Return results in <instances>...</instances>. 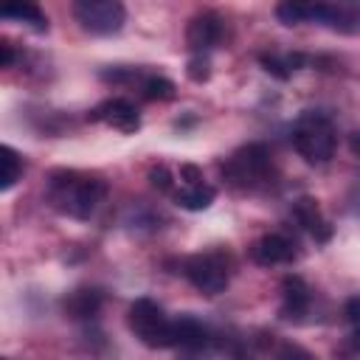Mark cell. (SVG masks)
Wrapping results in <instances>:
<instances>
[{"instance_id":"1","label":"cell","mask_w":360,"mask_h":360,"mask_svg":"<svg viewBox=\"0 0 360 360\" xmlns=\"http://www.w3.org/2000/svg\"><path fill=\"white\" fill-rule=\"evenodd\" d=\"M107 186L98 177L76 174V172H56L48 183V200L62 214H70L76 219H90V214L104 200Z\"/></svg>"},{"instance_id":"2","label":"cell","mask_w":360,"mask_h":360,"mask_svg":"<svg viewBox=\"0 0 360 360\" xmlns=\"http://www.w3.org/2000/svg\"><path fill=\"white\" fill-rule=\"evenodd\" d=\"M335 127L323 112H304L292 124V146L307 163H326L335 155Z\"/></svg>"},{"instance_id":"3","label":"cell","mask_w":360,"mask_h":360,"mask_svg":"<svg viewBox=\"0 0 360 360\" xmlns=\"http://www.w3.org/2000/svg\"><path fill=\"white\" fill-rule=\"evenodd\" d=\"M129 329L135 332V338L152 349H172L174 338H172V318L163 312L160 304H155L152 298H138L129 307Z\"/></svg>"},{"instance_id":"4","label":"cell","mask_w":360,"mask_h":360,"mask_svg":"<svg viewBox=\"0 0 360 360\" xmlns=\"http://www.w3.org/2000/svg\"><path fill=\"white\" fill-rule=\"evenodd\" d=\"M267 169H270L267 149L262 143H248L225 160L222 174L228 183H233L239 188H253L256 183H262L267 177Z\"/></svg>"},{"instance_id":"5","label":"cell","mask_w":360,"mask_h":360,"mask_svg":"<svg viewBox=\"0 0 360 360\" xmlns=\"http://www.w3.org/2000/svg\"><path fill=\"white\" fill-rule=\"evenodd\" d=\"M73 14L82 22V28L96 37L118 34L127 22V8L118 0H79L73 6Z\"/></svg>"},{"instance_id":"6","label":"cell","mask_w":360,"mask_h":360,"mask_svg":"<svg viewBox=\"0 0 360 360\" xmlns=\"http://www.w3.org/2000/svg\"><path fill=\"white\" fill-rule=\"evenodd\" d=\"M186 278L205 295H217L228 287V264L219 253H200L183 264Z\"/></svg>"},{"instance_id":"7","label":"cell","mask_w":360,"mask_h":360,"mask_svg":"<svg viewBox=\"0 0 360 360\" xmlns=\"http://www.w3.org/2000/svg\"><path fill=\"white\" fill-rule=\"evenodd\" d=\"M93 121H104L107 127L118 129V132H135L141 127V115H138V107L127 98H110L104 104H98L93 112H90Z\"/></svg>"},{"instance_id":"8","label":"cell","mask_w":360,"mask_h":360,"mask_svg":"<svg viewBox=\"0 0 360 360\" xmlns=\"http://www.w3.org/2000/svg\"><path fill=\"white\" fill-rule=\"evenodd\" d=\"M253 262L273 267V264H287L295 259V245L292 239H287L284 233H264L256 245H253Z\"/></svg>"},{"instance_id":"9","label":"cell","mask_w":360,"mask_h":360,"mask_svg":"<svg viewBox=\"0 0 360 360\" xmlns=\"http://www.w3.org/2000/svg\"><path fill=\"white\" fill-rule=\"evenodd\" d=\"M219 37H222V25L214 14H197L186 31V42L194 53H205L208 48H214L219 42Z\"/></svg>"},{"instance_id":"10","label":"cell","mask_w":360,"mask_h":360,"mask_svg":"<svg viewBox=\"0 0 360 360\" xmlns=\"http://www.w3.org/2000/svg\"><path fill=\"white\" fill-rule=\"evenodd\" d=\"M292 217H295L298 225H301L307 233H312L318 242H326V239H329V225H326V219H323V214H321V208H318V200H312V197H298V200L292 202Z\"/></svg>"},{"instance_id":"11","label":"cell","mask_w":360,"mask_h":360,"mask_svg":"<svg viewBox=\"0 0 360 360\" xmlns=\"http://www.w3.org/2000/svg\"><path fill=\"white\" fill-rule=\"evenodd\" d=\"M172 338H174V346H180V349H200L208 340V329L197 318L183 315V318H174Z\"/></svg>"},{"instance_id":"12","label":"cell","mask_w":360,"mask_h":360,"mask_svg":"<svg viewBox=\"0 0 360 360\" xmlns=\"http://www.w3.org/2000/svg\"><path fill=\"white\" fill-rule=\"evenodd\" d=\"M172 197H174V202H177L180 208H186V211H202V208H208V205L214 202L217 191H214L208 183H191V186L174 188Z\"/></svg>"},{"instance_id":"13","label":"cell","mask_w":360,"mask_h":360,"mask_svg":"<svg viewBox=\"0 0 360 360\" xmlns=\"http://www.w3.org/2000/svg\"><path fill=\"white\" fill-rule=\"evenodd\" d=\"M0 17H6V20H17V22H25V25H31L34 31H48V17L42 14V8L39 6H34V3H22V6H6L3 11H0Z\"/></svg>"},{"instance_id":"14","label":"cell","mask_w":360,"mask_h":360,"mask_svg":"<svg viewBox=\"0 0 360 360\" xmlns=\"http://www.w3.org/2000/svg\"><path fill=\"white\" fill-rule=\"evenodd\" d=\"M309 304V287L298 278V276H287L284 278V312L290 315H301Z\"/></svg>"},{"instance_id":"15","label":"cell","mask_w":360,"mask_h":360,"mask_svg":"<svg viewBox=\"0 0 360 360\" xmlns=\"http://www.w3.org/2000/svg\"><path fill=\"white\" fill-rule=\"evenodd\" d=\"M101 307V295L96 290H79L65 301V309L70 312V318H87L96 315Z\"/></svg>"},{"instance_id":"16","label":"cell","mask_w":360,"mask_h":360,"mask_svg":"<svg viewBox=\"0 0 360 360\" xmlns=\"http://www.w3.org/2000/svg\"><path fill=\"white\" fill-rule=\"evenodd\" d=\"M0 163H3L0 188H3V191H8V188L20 180V174H22V160H20V155H17L11 146H0Z\"/></svg>"},{"instance_id":"17","label":"cell","mask_w":360,"mask_h":360,"mask_svg":"<svg viewBox=\"0 0 360 360\" xmlns=\"http://www.w3.org/2000/svg\"><path fill=\"white\" fill-rule=\"evenodd\" d=\"M143 96L149 101H169L174 98V82L166 76H149L143 79Z\"/></svg>"},{"instance_id":"18","label":"cell","mask_w":360,"mask_h":360,"mask_svg":"<svg viewBox=\"0 0 360 360\" xmlns=\"http://www.w3.org/2000/svg\"><path fill=\"white\" fill-rule=\"evenodd\" d=\"M276 17H278L284 25L307 22V3H281V6L276 8Z\"/></svg>"},{"instance_id":"19","label":"cell","mask_w":360,"mask_h":360,"mask_svg":"<svg viewBox=\"0 0 360 360\" xmlns=\"http://www.w3.org/2000/svg\"><path fill=\"white\" fill-rule=\"evenodd\" d=\"M208 76H211L208 59H205V53H197V56L188 62V79H191V82H205Z\"/></svg>"},{"instance_id":"20","label":"cell","mask_w":360,"mask_h":360,"mask_svg":"<svg viewBox=\"0 0 360 360\" xmlns=\"http://www.w3.org/2000/svg\"><path fill=\"white\" fill-rule=\"evenodd\" d=\"M262 65H264V70H267V73H273L276 79H290V68H287V62H284V59L262 53Z\"/></svg>"},{"instance_id":"21","label":"cell","mask_w":360,"mask_h":360,"mask_svg":"<svg viewBox=\"0 0 360 360\" xmlns=\"http://www.w3.org/2000/svg\"><path fill=\"white\" fill-rule=\"evenodd\" d=\"M149 180H152V186L160 188V191H174V183H172V174H169L166 166H155V169L149 172Z\"/></svg>"},{"instance_id":"22","label":"cell","mask_w":360,"mask_h":360,"mask_svg":"<svg viewBox=\"0 0 360 360\" xmlns=\"http://www.w3.org/2000/svg\"><path fill=\"white\" fill-rule=\"evenodd\" d=\"M278 360H315V354L304 352V349H301V346H295V343H287V346L281 349Z\"/></svg>"},{"instance_id":"23","label":"cell","mask_w":360,"mask_h":360,"mask_svg":"<svg viewBox=\"0 0 360 360\" xmlns=\"http://www.w3.org/2000/svg\"><path fill=\"white\" fill-rule=\"evenodd\" d=\"M346 318H349L354 326L360 323V295H354V298L346 301Z\"/></svg>"},{"instance_id":"24","label":"cell","mask_w":360,"mask_h":360,"mask_svg":"<svg viewBox=\"0 0 360 360\" xmlns=\"http://www.w3.org/2000/svg\"><path fill=\"white\" fill-rule=\"evenodd\" d=\"M0 53H3V56H0V65L8 68V65H11V48H8V45H0Z\"/></svg>"},{"instance_id":"25","label":"cell","mask_w":360,"mask_h":360,"mask_svg":"<svg viewBox=\"0 0 360 360\" xmlns=\"http://www.w3.org/2000/svg\"><path fill=\"white\" fill-rule=\"evenodd\" d=\"M352 349L354 352H360V323L354 326V332H352Z\"/></svg>"},{"instance_id":"26","label":"cell","mask_w":360,"mask_h":360,"mask_svg":"<svg viewBox=\"0 0 360 360\" xmlns=\"http://www.w3.org/2000/svg\"><path fill=\"white\" fill-rule=\"evenodd\" d=\"M352 149H354V152H360V138H354V141H352Z\"/></svg>"}]
</instances>
